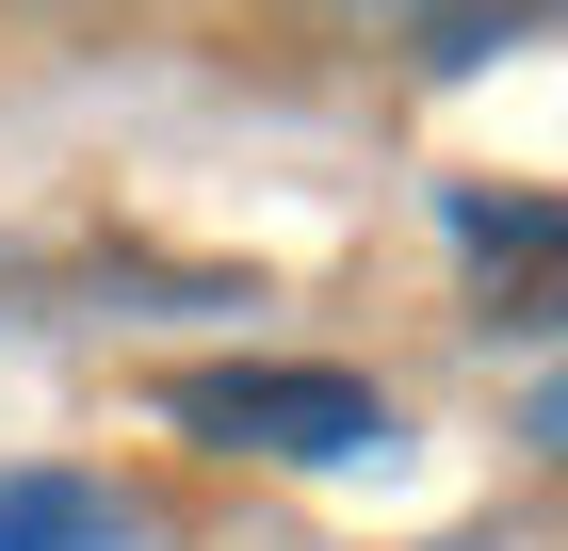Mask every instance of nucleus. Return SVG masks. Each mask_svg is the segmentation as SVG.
<instances>
[{
    "instance_id": "4",
    "label": "nucleus",
    "mask_w": 568,
    "mask_h": 551,
    "mask_svg": "<svg viewBox=\"0 0 568 551\" xmlns=\"http://www.w3.org/2000/svg\"><path fill=\"white\" fill-rule=\"evenodd\" d=\"M520 438H536V455L568 470V374H552V389H536V406H520Z\"/></svg>"
},
{
    "instance_id": "3",
    "label": "nucleus",
    "mask_w": 568,
    "mask_h": 551,
    "mask_svg": "<svg viewBox=\"0 0 568 551\" xmlns=\"http://www.w3.org/2000/svg\"><path fill=\"white\" fill-rule=\"evenodd\" d=\"M0 551H146V519L82 470H0Z\"/></svg>"
},
{
    "instance_id": "1",
    "label": "nucleus",
    "mask_w": 568,
    "mask_h": 551,
    "mask_svg": "<svg viewBox=\"0 0 568 551\" xmlns=\"http://www.w3.org/2000/svg\"><path fill=\"white\" fill-rule=\"evenodd\" d=\"M163 422L212 438V455H261V470H342L390 438V389L342 374V357H195V374H163Z\"/></svg>"
},
{
    "instance_id": "2",
    "label": "nucleus",
    "mask_w": 568,
    "mask_h": 551,
    "mask_svg": "<svg viewBox=\"0 0 568 551\" xmlns=\"http://www.w3.org/2000/svg\"><path fill=\"white\" fill-rule=\"evenodd\" d=\"M455 259H471V325L487 340H552L568 325V195H455Z\"/></svg>"
}]
</instances>
